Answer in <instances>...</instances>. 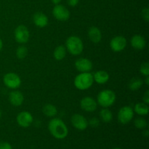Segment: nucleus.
I'll return each mask as SVG.
<instances>
[{
    "mask_svg": "<svg viewBox=\"0 0 149 149\" xmlns=\"http://www.w3.org/2000/svg\"><path fill=\"white\" fill-rule=\"evenodd\" d=\"M2 47H3V42H2V40L0 39V51L1 50Z\"/></svg>",
    "mask_w": 149,
    "mask_h": 149,
    "instance_id": "nucleus-35",
    "label": "nucleus"
},
{
    "mask_svg": "<svg viewBox=\"0 0 149 149\" xmlns=\"http://www.w3.org/2000/svg\"><path fill=\"white\" fill-rule=\"evenodd\" d=\"M16 42L20 44H25L29 41L30 33L28 28L24 25H20L15 29L14 32Z\"/></svg>",
    "mask_w": 149,
    "mask_h": 149,
    "instance_id": "nucleus-7",
    "label": "nucleus"
},
{
    "mask_svg": "<svg viewBox=\"0 0 149 149\" xmlns=\"http://www.w3.org/2000/svg\"><path fill=\"white\" fill-rule=\"evenodd\" d=\"M52 14L55 18L60 21H66L70 17V12L65 6L56 4L52 10Z\"/></svg>",
    "mask_w": 149,
    "mask_h": 149,
    "instance_id": "nucleus-8",
    "label": "nucleus"
},
{
    "mask_svg": "<svg viewBox=\"0 0 149 149\" xmlns=\"http://www.w3.org/2000/svg\"><path fill=\"white\" fill-rule=\"evenodd\" d=\"M66 52L67 49L65 47H64L63 45H59L54 50V58L57 61H62L66 55Z\"/></svg>",
    "mask_w": 149,
    "mask_h": 149,
    "instance_id": "nucleus-20",
    "label": "nucleus"
},
{
    "mask_svg": "<svg viewBox=\"0 0 149 149\" xmlns=\"http://www.w3.org/2000/svg\"><path fill=\"white\" fill-rule=\"evenodd\" d=\"M71 124L76 129L79 130H84L88 127V121L83 115L79 113H75L71 117Z\"/></svg>",
    "mask_w": 149,
    "mask_h": 149,
    "instance_id": "nucleus-11",
    "label": "nucleus"
},
{
    "mask_svg": "<svg viewBox=\"0 0 149 149\" xmlns=\"http://www.w3.org/2000/svg\"><path fill=\"white\" fill-rule=\"evenodd\" d=\"M80 106L85 111L93 112L97 109V103L93 97H84L81 100Z\"/></svg>",
    "mask_w": 149,
    "mask_h": 149,
    "instance_id": "nucleus-12",
    "label": "nucleus"
},
{
    "mask_svg": "<svg viewBox=\"0 0 149 149\" xmlns=\"http://www.w3.org/2000/svg\"><path fill=\"white\" fill-rule=\"evenodd\" d=\"M16 120H17L19 126L23 128H26L31 125V124L33 123V118L30 112L22 111L17 114Z\"/></svg>",
    "mask_w": 149,
    "mask_h": 149,
    "instance_id": "nucleus-10",
    "label": "nucleus"
},
{
    "mask_svg": "<svg viewBox=\"0 0 149 149\" xmlns=\"http://www.w3.org/2000/svg\"><path fill=\"white\" fill-rule=\"evenodd\" d=\"M145 130V129H144ZM143 135L144 137H146V138H147V137L148 136V130H143Z\"/></svg>",
    "mask_w": 149,
    "mask_h": 149,
    "instance_id": "nucleus-32",
    "label": "nucleus"
},
{
    "mask_svg": "<svg viewBox=\"0 0 149 149\" xmlns=\"http://www.w3.org/2000/svg\"><path fill=\"white\" fill-rule=\"evenodd\" d=\"M1 110H0V119H1Z\"/></svg>",
    "mask_w": 149,
    "mask_h": 149,
    "instance_id": "nucleus-36",
    "label": "nucleus"
},
{
    "mask_svg": "<svg viewBox=\"0 0 149 149\" xmlns=\"http://www.w3.org/2000/svg\"><path fill=\"white\" fill-rule=\"evenodd\" d=\"M127 39L126 38L122 36H116L112 38L110 42L111 49L115 52H122L125 49L127 46Z\"/></svg>",
    "mask_w": 149,
    "mask_h": 149,
    "instance_id": "nucleus-9",
    "label": "nucleus"
},
{
    "mask_svg": "<svg viewBox=\"0 0 149 149\" xmlns=\"http://www.w3.org/2000/svg\"><path fill=\"white\" fill-rule=\"evenodd\" d=\"M88 125H90L92 127H97L100 125V121L97 118L93 117L90 119V121L88 122Z\"/></svg>",
    "mask_w": 149,
    "mask_h": 149,
    "instance_id": "nucleus-27",
    "label": "nucleus"
},
{
    "mask_svg": "<svg viewBox=\"0 0 149 149\" xmlns=\"http://www.w3.org/2000/svg\"><path fill=\"white\" fill-rule=\"evenodd\" d=\"M48 17L42 13H36L33 16V22L37 27L44 28L47 26Z\"/></svg>",
    "mask_w": 149,
    "mask_h": 149,
    "instance_id": "nucleus-16",
    "label": "nucleus"
},
{
    "mask_svg": "<svg viewBox=\"0 0 149 149\" xmlns=\"http://www.w3.org/2000/svg\"><path fill=\"white\" fill-rule=\"evenodd\" d=\"M113 149H122V148H113Z\"/></svg>",
    "mask_w": 149,
    "mask_h": 149,
    "instance_id": "nucleus-37",
    "label": "nucleus"
},
{
    "mask_svg": "<svg viewBox=\"0 0 149 149\" xmlns=\"http://www.w3.org/2000/svg\"><path fill=\"white\" fill-rule=\"evenodd\" d=\"M143 84V81L142 79L139 78V77H134L130 81L128 87L130 90L135 91V90H139L142 87Z\"/></svg>",
    "mask_w": 149,
    "mask_h": 149,
    "instance_id": "nucleus-22",
    "label": "nucleus"
},
{
    "mask_svg": "<svg viewBox=\"0 0 149 149\" xmlns=\"http://www.w3.org/2000/svg\"><path fill=\"white\" fill-rule=\"evenodd\" d=\"M28 55V49L25 46H20L16 50V56L18 59H24Z\"/></svg>",
    "mask_w": 149,
    "mask_h": 149,
    "instance_id": "nucleus-25",
    "label": "nucleus"
},
{
    "mask_svg": "<svg viewBox=\"0 0 149 149\" xmlns=\"http://www.w3.org/2000/svg\"><path fill=\"white\" fill-rule=\"evenodd\" d=\"M0 149H13V147L9 143L0 141Z\"/></svg>",
    "mask_w": 149,
    "mask_h": 149,
    "instance_id": "nucleus-29",
    "label": "nucleus"
},
{
    "mask_svg": "<svg viewBox=\"0 0 149 149\" xmlns=\"http://www.w3.org/2000/svg\"><path fill=\"white\" fill-rule=\"evenodd\" d=\"M100 117L103 122L109 123L113 119V113L107 108H103L100 111Z\"/></svg>",
    "mask_w": 149,
    "mask_h": 149,
    "instance_id": "nucleus-23",
    "label": "nucleus"
},
{
    "mask_svg": "<svg viewBox=\"0 0 149 149\" xmlns=\"http://www.w3.org/2000/svg\"><path fill=\"white\" fill-rule=\"evenodd\" d=\"M134 125H135V127L141 130L146 129L147 127V126H148L147 121L142 117L137 118L135 120V122H134Z\"/></svg>",
    "mask_w": 149,
    "mask_h": 149,
    "instance_id": "nucleus-24",
    "label": "nucleus"
},
{
    "mask_svg": "<svg viewBox=\"0 0 149 149\" xmlns=\"http://www.w3.org/2000/svg\"><path fill=\"white\" fill-rule=\"evenodd\" d=\"M97 103L103 108L111 106L116 101V94L111 90H103L97 95Z\"/></svg>",
    "mask_w": 149,
    "mask_h": 149,
    "instance_id": "nucleus-4",
    "label": "nucleus"
},
{
    "mask_svg": "<svg viewBox=\"0 0 149 149\" xmlns=\"http://www.w3.org/2000/svg\"><path fill=\"white\" fill-rule=\"evenodd\" d=\"M94 81L99 84H103L109 80V74L106 71H97L93 75Z\"/></svg>",
    "mask_w": 149,
    "mask_h": 149,
    "instance_id": "nucleus-18",
    "label": "nucleus"
},
{
    "mask_svg": "<svg viewBox=\"0 0 149 149\" xmlns=\"http://www.w3.org/2000/svg\"><path fill=\"white\" fill-rule=\"evenodd\" d=\"M133 111L140 116H146L148 113L149 108L146 103H138L135 104Z\"/></svg>",
    "mask_w": 149,
    "mask_h": 149,
    "instance_id": "nucleus-19",
    "label": "nucleus"
},
{
    "mask_svg": "<svg viewBox=\"0 0 149 149\" xmlns=\"http://www.w3.org/2000/svg\"><path fill=\"white\" fill-rule=\"evenodd\" d=\"M140 71L145 77L149 76V63L148 62H144L141 64Z\"/></svg>",
    "mask_w": 149,
    "mask_h": 149,
    "instance_id": "nucleus-26",
    "label": "nucleus"
},
{
    "mask_svg": "<svg viewBox=\"0 0 149 149\" xmlns=\"http://www.w3.org/2000/svg\"><path fill=\"white\" fill-rule=\"evenodd\" d=\"M93 63L87 58H79L75 62V67L81 73L90 72L93 69Z\"/></svg>",
    "mask_w": 149,
    "mask_h": 149,
    "instance_id": "nucleus-13",
    "label": "nucleus"
},
{
    "mask_svg": "<svg viewBox=\"0 0 149 149\" xmlns=\"http://www.w3.org/2000/svg\"><path fill=\"white\" fill-rule=\"evenodd\" d=\"M3 81L5 86L13 90L18 88L21 84V79L20 77L17 74L13 72L6 74L3 78Z\"/></svg>",
    "mask_w": 149,
    "mask_h": 149,
    "instance_id": "nucleus-6",
    "label": "nucleus"
},
{
    "mask_svg": "<svg viewBox=\"0 0 149 149\" xmlns=\"http://www.w3.org/2000/svg\"><path fill=\"white\" fill-rule=\"evenodd\" d=\"M143 103H146V104H148L149 103V91L148 90L146 91V93L143 94Z\"/></svg>",
    "mask_w": 149,
    "mask_h": 149,
    "instance_id": "nucleus-30",
    "label": "nucleus"
},
{
    "mask_svg": "<svg viewBox=\"0 0 149 149\" xmlns=\"http://www.w3.org/2000/svg\"><path fill=\"white\" fill-rule=\"evenodd\" d=\"M88 36L93 43H98L102 39V33L96 26H92L88 31Z\"/></svg>",
    "mask_w": 149,
    "mask_h": 149,
    "instance_id": "nucleus-17",
    "label": "nucleus"
},
{
    "mask_svg": "<svg viewBox=\"0 0 149 149\" xmlns=\"http://www.w3.org/2000/svg\"><path fill=\"white\" fill-rule=\"evenodd\" d=\"M145 82L146 85H149V76H148V77H146Z\"/></svg>",
    "mask_w": 149,
    "mask_h": 149,
    "instance_id": "nucleus-34",
    "label": "nucleus"
},
{
    "mask_svg": "<svg viewBox=\"0 0 149 149\" xmlns=\"http://www.w3.org/2000/svg\"><path fill=\"white\" fill-rule=\"evenodd\" d=\"M131 46L135 49L141 50V49H144L146 46V41L145 38L141 35L136 34L132 37L130 40Z\"/></svg>",
    "mask_w": 149,
    "mask_h": 149,
    "instance_id": "nucleus-15",
    "label": "nucleus"
},
{
    "mask_svg": "<svg viewBox=\"0 0 149 149\" xmlns=\"http://www.w3.org/2000/svg\"><path fill=\"white\" fill-rule=\"evenodd\" d=\"M51 1H52V2L54 4H55V5H56V4H59L61 2V1H62V0H51Z\"/></svg>",
    "mask_w": 149,
    "mask_h": 149,
    "instance_id": "nucleus-33",
    "label": "nucleus"
},
{
    "mask_svg": "<svg viewBox=\"0 0 149 149\" xmlns=\"http://www.w3.org/2000/svg\"><path fill=\"white\" fill-rule=\"evenodd\" d=\"M134 116V111L132 107L129 106H125L121 108L118 112L117 118L119 123L122 125H126L132 121Z\"/></svg>",
    "mask_w": 149,
    "mask_h": 149,
    "instance_id": "nucleus-5",
    "label": "nucleus"
},
{
    "mask_svg": "<svg viewBox=\"0 0 149 149\" xmlns=\"http://www.w3.org/2000/svg\"><path fill=\"white\" fill-rule=\"evenodd\" d=\"M65 48L73 55H79L84 49V45L79 37L76 36H69L65 42Z\"/></svg>",
    "mask_w": 149,
    "mask_h": 149,
    "instance_id": "nucleus-3",
    "label": "nucleus"
},
{
    "mask_svg": "<svg viewBox=\"0 0 149 149\" xmlns=\"http://www.w3.org/2000/svg\"><path fill=\"white\" fill-rule=\"evenodd\" d=\"M42 112L45 115L49 117H53L58 113V109L54 105L48 103L46 104L42 109Z\"/></svg>",
    "mask_w": 149,
    "mask_h": 149,
    "instance_id": "nucleus-21",
    "label": "nucleus"
},
{
    "mask_svg": "<svg viewBox=\"0 0 149 149\" xmlns=\"http://www.w3.org/2000/svg\"><path fill=\"white\" fill-rule=\"evenodd\" d=\"M141 16L146 22L149 21V9L148 7L143 9L141 12Z\"/></svg>",
    "mask_w": 149,
    "mask_h": 149,
    "instance_id": "nucleus-28",
    "label": "nucleus"
},
{
    "mask_svg": "<svg viewBox=\"0 0 149 149\" xmlns=\"http://www.w3.org/2000/svg\"><path fill=\"white\" fill-rule=\"evenodd\" d=\"M94 82L93 75L90 72H83L78 74L74 79V86L79 90L90 88Z\"/></svg>",
    "mask_w": 149,
    "mask_h": 149,
    "instance_id": "nucleus-2",
    "label": "nucleus"
},
{
    "mask_svg": "<svg viewBox=\"0 0 149 149\" xmlns=\"http://www.w3.org/2000/svg\"><path fill=\"white\" fill-rule=\"evenodd\" d=\"M79 0H67V3L71 7H75L78 4Z\"/></svg>",
    "mask_w": 149,
    "mask_h": 149,
    "instance_id": "nucleus-31",
    "label": "nucleus"
},
{
    "mask_svg": "<svg viewBox=\"0 0 149 149\" xmlns=\"http://www.w3.org/2000/svg\"><path fill=\"white\" fill-rule=\"evenodd\" d=\"M9 100L14 106H20L23 104L24 97L21 92L18 90H13L9 95Z\"/></svg>",
    "mask_w": 149,
    "mask_h": 149,
    "instance_id": "nucleus-14",
    "label": "nucleus"
},
{
    "mask_svg": "<svg viewBox=\"0 0 149 149\" xmlns=\"http://www.w3.org/2000/svg\"><path fill=\"white\" fill-rule=\"evenodd\" d=\"M48 130L51 135L58 140L64 139L68 134V129L62 119L59 118L52 119L48 123Z\"/></svg>",
    "mask_w": 149,
    "mask_h": 149,
    "instance_id": "nucleus-1",
    "label": "nucleus"
}]
</instances>
